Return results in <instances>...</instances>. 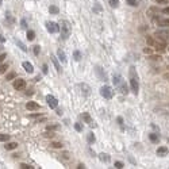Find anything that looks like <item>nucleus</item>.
<instances>
[{
    "label": "nucleus",
    "instance_id": "1",
    "mask_svg": "<svg viewBox=\"0 0 169 169\" xmlns=\"http://www.w3.org/2000/svg\"><path fill=\"white\" fill-rule=\"evenodd\" d=\"M128 77H130L131 92L134 95H138V91H140V82H138V74H137V70H135L134 66H130V69H128Z\"/></svg>",
    "mask_w": 169,
    "mask_h": 169
},
{
    "label": "nucleus",
    "instance_id": "2",
    "mask_svg": "<svg viewBox=\"0 0 169 169\" xmlns=\"http://www.w3.org/2000/svg\"><path fill=\"white\" fill-rule=\"evenodd\" d=\"M112 82L115 84V87L119 89V92H120L122 95H127L128 94V87L126 85V82L123 80V77H122L120 74H114V77H112Z\"/></svg>",
    "mask_w": 169,
    "mask_h": 169
},
{
    "label": "nucleus",
    "instance_id": "3",
    "mask_svg": "<svg viewBox=\"0 0 169 169\" xmlns=\"http://www.w3.org/2000/svg\"><path fill=\"white\" fill-rule=\"evenodd\" d=\"M60 31H61V38L64 39V41H66V39L70 37V34H72L70 23H69L68 20H62L61 23H60Z\"/></svg>",
    "mask_w": 169,
    "mask_h": 169
},
{
    "label": "nucleus",
    "instance_id": "4",
    "mask_svg": "<svg viewBox=\"0 0 169 169\" xmlns=\"http://www.w3.org/2000/svg\"><path fill=\"white\" fill-rule=\"evenodd\" d=\"M146 44L153 46L156 50H165V48H166V45H165L164 41H161V39L158 38H153V37H146Z\"/></svg>",
    "mask_w": 169,
    "mask_h": 169
},
{
    "label": "nucleus",
    "instance_id": "5",
    "mask_svg": "<svg viewBox=\"0 0 169 169\" xmlns=\"http://www.w3.org/2000/svg\"><path fill=\"white\" fill-rule=\"evenodd\" d=\"M100 95L103 96L104 99H111L112 96H114V91H112L111 87H108V85H104V87L100 88Z\"/></svg>",
    "mask_w": 169,
    "mask_h": 169
},
{
    "label": "nucleus",
    "instance_id": "6",
    "mask_svg": "<svg viewBox=\"0 0 169 169\" xmlns=\"http://www.w3.org/2000/svg\"><path fill=\"white\" fill-rule=\"evenodd\" d=\"M45 26H46V30H48L50 34H54V32H58L60 31V26L56 22H46Z\"/></svg>",
    "mask_w": 169,
    "mask_h": 169
},
{
    "label": "nucleus",
    "instance_id": "7",
    "mask_svg": "<svg viewBox=\"0 0 169 169\" xmlns=\"http://www.w3.org/2000/svg\"><path fill=\"white\" fill-rule=\"evenodd\" d=\"M154 37L165 42V41H166V38L169 37V31H166V30H158V31H156Z\"/></svg>",
    "mask_w": 169,
    "mask_h": 169
},
{
    "label": "nucleus",
    "instance_id": "8",
    "mask_svg": "<svg viewBox=\"0 0 169 169\" xmlns=\"http://www.w3.org/2000/svg\"><path fill=\"white\" fill-rule=\"evenodd\" d=\"M46 102H48V104H49V107H50V108H57L58 100L53 95H48V96H46Z\"/></svg>",
    "mask_w": 169,
    "mask_h": 169
},
{
    "label": "nucleus",
    "instance_id": "9",
    "mask_svg": "<svg viewBox=\"0 0 169 169\" xmlns=\"http://www.w3.org/2000/svg\"><path fill=\"white\" fill-rule=\"evenodd\" d=\"M14 88L18 89V91H23L26 88V81L23 78H15L14 81Z\"/></svg>",
    "mask_w": 169,
    "mask_h": 169
},
{
    "label": "nucleus",
    "instance_id": "10",
    "mask_svg": "<svg viewBox=\"0 0 169 169\" xmlns=\"http://www.w3.org/2000/svg\"><path fill=\"white\" fill-rule=\"evenodd\" d=\"M95 72L96 74H98V77L100 78L102 81H107V74H106V72H103V69H102V66H96L95 68Z\"/></svg>",
    "mask_w": 169,
    "mask_h": 169
},
{
    "label": "nucleus",
    "instance_id": "11",
    "mask_svg": "<svg viewBox=\"0 0 169 169\" xmlns=\"http://www.w3.org/2000/svg\"><path fill=\"white\" fill-rule=\"evenodd\" d=\"M81 116H82V119H84V122H85V123H88L89 126H91V127H95V122L94 120H92V118H91V115H89L88 114V112H82V115H81Z\"/></svg>",
    "mask_w": 169,
    "mask_h": 169
},
{
    "label": "nucleus",
    "instance_id": "12",
    "mask_svg": "<svg viewBox=\"0 0 169 169\" xmlns=\"http://www.w3.org/2000/svg\"><path fill=\"white\" fill-rule=\"evenodd\" d=\"M26 108H27L28 111H38L41 107H39V104L35 103V102H27V103H26Z\"/></svg>",
    "mask_w": 169,
    "mask_h": 169
},
{
    "label": "nucleus",
    "instance_id": "13",
    "mask_svg": "<svg viewBox=\"0 0 169 169\" xmlns=\"http://www.w3.org/2000/svg\"><path fill=\"white\" fill-rule=\"evenodd\" d=\"M78 87L81 88V92H82L85 96H88L89 94H91V87H89L88 84H85V82H81V84H78Z\"/></svg>",
    "mask_w": 169,
    "mask_h": 169
},
{
    "label": "nucleus",
    "instance_id": "14",
    "mask_svg": "<svg viewBox=\"0 0 169 169\" xmlns=\"http://www.w3.org/2000/svg\"><path fill=\"white\" fill-rule=\"evenodd\" d=\"M22 66H23V69H24L27 73H32V72H34V66H32V64H31V62H28V61H24L22 64Z\"/></svg>",
    "mask_w": 169,
    "mask_h": 169
},
{
    "label": "nucleus",
    "instance_id": "15",
    "mask_svg": "<svg viewBox=\"0 0 169 169\" xmlns=\"http://www.w3.org/2000/svg\"><path fill=\"white\" fill-rule=\"evenodd\" d=\"M168 154V148L166 146H160L157 149V156L158 157H165Z\"/></svg>",
    "mask_w": 169,
    "mask_h": 169
},
{
    "label": "nucleus",
    "instance_id": "16",
    "mask_svg": "<svg viewBox=\"0 0 169 169\" xmlns=\"http://www.w3.org/2000/svg\"><path fill=\"white\" fill-rule=\"evenodd\" d=\"M57 56H58V60L62 62V64H66V54H65L64 50L58 49V50H57Z\"/></svg>",
    "mask_w": 169,
    "mask_h": 169
},
{
    "label": "nucleus",
    "instance_id": "17",
    "mask_svg": "<svg viewBox=\"0 0 169 169\" xmlns=\"http://www.w3.org/2000/svg\"><path fill=\"white\" fill-rule=\"evenodd\" d=\"M157 20V23H158V26H162V27H169V18H166V19H156Z\"/></svg>",
    "mask_w": 169,
    "mask_h": 169
},
{
    "label": "nucleus",
    "instance_id": "18",
    "mask_svg": "<svg viewBox=\"0 0 169 169\" xmlns=\"http://www.w3.org/2000/svg\"><path fill=\"white\" fill-rule=\"evenodd\" d=\"M16 148H18V142H8L6 145V150H14Z\"/></svg>",
    "mask_w": 169,
    "mask_h": 169
},
{
    "label": "nucleus",
    "instance_id": "19",
    "mask_svg": "<svg viewBox=\"0 0 169 169\" xmlns=\"http://www.w3.org/2000/svg\"><path fill=\"white\" fill-rule=\"evenodd\" d=\"M52 61H53V64H54V66H56V70H57L58 72V73H60V72H61V66H60V62H58V60L57 58H56V57H53V56H52Z\"/></svg>",
    "mask_w": 169,
    "mask_h": 169
},
{
    "label": "nucleus",
    "instance_id": "20",
    "mask_svg": "<svg viewBox=\"0 0 169 169\" xmlns=\"http://www.w3.org/2000/svg\"><path fill=\"white\" fill-rule=\"evenodd\" d=\"M99 160L103 161V162H108L110 161V156H108L107 153H100L99 154Z\"/></svg>",
    "mask_w": 169,
    "mask_h": 169
},
{
    "label": "nucleus",
    "instance_id": "21",
    "mask_svg": "<svg viewBox=\"0 0 169 169\" xmlns=\"http://www.w3.org/2000/svg\"><path fill=\"white\" fill-rule=\"evenodd\" d=\"M49 12L53 14V15H57L60 12V8L57 7V6H50V7H49Z\"/></svg>",
    "mask_w": 169,
    "mask_h": 169
},
{
    "label": "nucleus",
    "instance_id": "22",
    "mask_svg": "<svg viewBox=\"0 0 169 169\" xmlns=\"http://www.w3.org/2000/svg\"><path fill=\"white\" fill-rule=\"evenodd\" d=\"M15 44H16V45H18V46H19V48H20V49H22V50H23V52H27V48H26V45H24V44H23V42L20 41V39H15Z\"/></svg>",
    "mask_w": 169,
    "mask_h": 169
},
{
    "label": "nucleus",
    "instance_id": "23",
    "mask_svg": "<svg viewBox=\"0 0 169 169\" xmlns=\"http://www.w3.org/2000/svg\"><path fill=\"white\" fill-rule=\"evenodd\" d=\"M149 140L156 144V142H158V140H160V138H158V134H154V132H152V134H149Z\"/></svg>",
    "mask_w": 169,
    "mask_h": 169
},
{
    "label": "nucleus",
    "instance_id": "24",
    "mask_svg": "<svg viewBox=\"0 0 169 169\" xmlns=\"http://www.w3.org/2000/svg\"><path fill=\"white\" fill-rule=\"evenodd\" d=\"M87 141L89 142V144H94V142L96 141V138H95V135H94V132H89V134L87 135Z\"/></svg>",
    "mask_w": 169,
    "mask_h": 169
},
{
    "label": "nucleus",
    "instance_id": "25",
    "mask_svg": "<svg viewBox=\"0 0 169 169\" xmlns=\"http://www.w3.org/2000/svg\"><path fill=\"white\" fill-rule=\"evenodd\" d=\"M34 38H35V32L32 31V30H28L27 31V39L28 41H34Z\"/></svg>",
    "mask_w": 169,
    "mask_h": 169
},
{
    "label": "nucleus",
    "instance_id": "26",
    "mask_svg": "<svg viewBox=\"0 0 169 169\" xmlns=\"http://www.w3.org/2000/svg\"><path fill=\"white\" fill-rule=\"evenodd\" d=\"M15 78H16V73L15 72H10V73L7 74V77H6V80L10 81V80H15Z\"/></svg>",
    "mask_w": 169,
    "mask_h": 169
},
{
    "label": "nucleus",
    "instance_id": "27",
    "mask_svg": "<svg viewBox=\"0 0 169 169\" xmlns=\"http://www.w3.org/2000/svg\"><path fill=\"white\" fill-rule=\"evenodd\" d=\"M58 128H60L58 124H49V126H46V130H49V131H54V130H58Z\"/></svg>",
    "mask_w": 169,
    "mask_h": 169
},
{
    "label": "nucleus",
    "instance_id": "28",
    "mask_svg": "<svg viewBox=\"0 0 169 169\" xmlns=\"http://www.w3.org/2000/svg\"><path fill=\"white\" fill-rule=\"evenodd\" d=\"M50 146L54 148V149H62V146H64V145H62L61 142H52Z\"/></svg>",
    "mask_w": 169,
    "mask_h": 169
},
{
    "label": "nucleus",
    "instance_id": "29",
    "mask_svg": "<svg viewBox=\"0 0 169 169\" xmlns=\"http://www.w3.org/2000/svg\"><path fill=\"white\" fill-rule=\"evenodd\" d=\"M10 135L8 134H0V142H8Z\"/></svg>",
    "mask_w": 169,
    "mask_h": 169
},
{
    "label": "nucleus",
    "instance_id": "30",
    "mask_svg": "<svg viewBox=\"0 0 169 169\" xmlns=\"http://www.w3.org/2000/svg\"><path fill=\"white\" fill-rule=\"evenodd\" d=\"M73 58L76 60V61H80V60H81V53L78 50H74L73 52Z\"/></svg>",
    "mask_w": 169,
    "mask_h": 169
},
{
    "label": "nucleus",
    "instance_id": "31",
    "mask_svg": "<svg viewBox=\"0 0 169 169\" xmlns=\"http://www.w3.org/2000/svg\"><path fill=\"white\" fill-rule=\"evenodd\" d=\"M7 69H8V64H0V74L4 73Z\"/></svg>",
    "mask_w": 169,
    "mask_h": 169
},
{
    "label": "nucleus",
    "instance_id": "32",
    "mask_svg": "<svg viewBox=\"0 0 169 169\" xmlns=\"http://www.w3.org/2000/svg\"><path fill=\"white\" fill-rule=\"evenodd\" d=\"M108 2H110V6L112 8H116L119 6V0H108Z\"/></svg>",
    "mask_w": 169,
    "mask_h": 169
},
{
    "label": "nucleus",
    "instance_id": "33",
    "mask_svg": "<svg viewBox=\"0 0 169 169\" xmlns=\"http://www.w3.org/2000/svg\"><path fill=\"white\" fill-rule=\"evenodd\" d=\"M32 52H34V54H35V56H38V54H39V52H41V48H39V45H35L34 48H32Z\"/></svg>",
    "mask_w": 169,
    "mask_h": 169
},
{
    "label": "nucleus",
    "instance_id": "34",
    "mask_svg": "<svg viewBox=\"0 0 169 169\" xmlns=\"http://www.w3.org/2000/svg\"><path fill=\"white\" fill-rule=\"evenodd\" d=\"M48 72H49V66H48V64H44L42 65V73L48 74Z\"/></svg>",
    "mask_w": 169,
    "mask_h": 169
},
{
    "label": "nucleus",
    "instance_id": "35",
    "mask_svg": "<svg viewBox=\"0 0 169 169\" xmlns=\"http://www.w3.org/2000/svg\"><path fill=\"white\" fill-rule=\"evenodd\" d=\"M124 165H123V162L122 161H115V168H118V169H122Z\"/></svg>",
    "mask_w": 169,
    "mask_h": 169
},
{
    "label": "nucleus",
    "instance_id": "36",
    "mask_svg": "<svg viewBox=\"0 0 169 169\" xmlns=\"http://www.w3.org/2000/svg\"><path fill=\"white\" fill-rule=\"evenodd\" d=\"M74 128H76V131H82V124L81 123H74Z\"/></svg>",
    "mask_w": 169,
    "mask_h": 169
},
{
    "label": "nucleus",
    "instance_id": "37",
    "mask_svg": "<svg viewBox=\"0 0 169 169\" xmlns=\"http://www.w3.org/2000/svg\"><path fill=\"white\" fill-rule=\"evenodd\" d=\"M127 4H128V6H131V7H135V6L138 4V3H137V0H127Z\"/></svg>",
    "mask_w": 169,
    "mask_h": 169
},
{
    "label": "nucleus",
    "instance_id": "38",
    "mask_svg": "<svg viewBox=\"0 0 169 169\" xmlns=\"http://www.w3.org/2000/svg\"><path fill=\"white\" fill-rule=\"evenodd\" d=\"M20 27L22 28H27V22H26V19H22L20 20Z\"/></svg>",
    "mask_w": 169,
    "mask_h": 169
},
{
    "label": "nucleus",
    "instance_id": "39",
    "mask_svg": "<svg viewBox=\"0 0 169 169\" xmlns=\"http://www.w3.org/2000/svg\"><path fill=\"white\" fill-rule=\"evenodd\" d=\"M39 116H41V114H31V115H28L30 119H38Z\"/></svg>",
    "mask_w": 169,
    "mask_h": 169
},
{
    "label": "nucleus",
    "instance_id": "40",
    "mask_svg": "<svg viewBox=\"0 0 169 169\" xmlns=\"http://www.w3.org/2000/svg\"><path fill=\"white\" fill-rule=\"evenodd\" d=\"M45 137H46V138H53V137H54V134H53V132H52V131H50V132H49V130H48V131H46V132H45Z\"/></svg>",
    "mask_w": 169,
    "mask_h": 169
},
{
    "label": "nucleus",
    "instance_id": "41",
    "mask_svg": "<svg viewBox=\"0 0 169 169\" xmlns=\"http://www.w3.org/2000/svg\"><path fill=\"white\" fill-rule=\"evenodd\" d=\"M6 57H7V53H2L0 54V62H3L6 60Z\"/></svg>",
    "mask_w": 169,
    "mask_h": 169
},
{
    "label": "nucleus",
    "instance_id": "42",
    "mask_svg": "<svg viewBox=\"0 0 169 169\" xmlns=\"http://www.w3.org/2000/svg\"><path fill=\"white\" fill-rule=\"evenodd\" d=\"M20 168L22 169H32V166H30L27 164H20Z\"/></svg>",
    "mask_w": 169,
    "mask_h": 169
},
{
    "label": "nucleus",
    "instance_id": "43",
    "mask_svg": "<svg viewBox=\"0 0 169 169\" xmlns=\"http://www.w3.org/2000/svg\"><path fill=\"white\" fill-rule=\"evenodd\" d=\"M144 53H145V54H152V49L145 48V49H144Z\"/></svg>",
    "mask_w": 169,
    "mask_h": 169
},
{
    "label": "nucleus",
    "instance_id": "44",
    "mask_svg": "<svg viewBox=\"0 0 169 169\" xmlns=\"http://www.w3.org/2000/svg\"><path fill=\"white\" fill-rule=\"evenodd\" d=\"M62 158H65V160H68V158H69V153H68V152H64V153H62Z\"/></svg>",
    "mask_w": 169,
    "mask_h": 169
},
{
    "label": "nucleus",
    "instance_id": "45",
    "mask_svg": "<svg viewBox=\"0 0 169 169\" xmlns=\"http://www.w3.org/2000/svg\"><path fill=\"white\" fill-rule=\"evenodd\" d=\"M150 60H158V61H160L161 57L160 56H150Z\"/></svg>",
    "mask_w": 169,
    "mask_h": 169
},
{
    "label": "nucleus",
    "instance_id": "46",
    "mask_svg": "<svg viewBox=\"0 0 169 169\" xmlns=\"http://www.w3.org/2000/svg\"><path fill=\"white\" fill-rule=\"evenodd\" d=\"M118 123L120 124V126H123V118H122V116H119V118H118Z\"/></svg>",
    "mask_w": 169,
    "mask_h": 169
},
{
    "label": "nucleus",
    "instance_id": "47",
    "mask_svg": "<svg viewBox=\"0 0 169 169\" xmlns=\"http://www.w3.org/2000/svg\"><path fill=\"white\" fill-rule=\"evenodd\" d=\"M162 12H164V14H168V15H169V7L164 8V10H162Z\"/></svg>",
    "mask_w": 169,
    "mask_h": 169
},
{
    "label": "nucleus",
    "instance_id": "48",
    "mask_svg": "<svg viewBox=\"0 0 169 169\" xmlns=\"http://www.w3.org/2000/svg\"><path fill=\"white\" fill-rule=\"evenodd\" d=\"M0 42H6V38L3 37V34L0 32Z\"/></svg>",
    "mask_w": 169,
    "mask_h": 169
},
{
    "label": "nucleus",
    "instance_id": "49",
    "mask_svg": "<svg viewBox=\"0 0 169 169\" xmlns=\"http://www.w3.org/2000/svg\"><path fill=\"white\" fill-rule=\"evenodd\" d=\"M85 166H84V164H78L77 165V169H84Z\"/></svg>",
    "mask_w": 169,
    "mask_h": 169
},
{
    "label": "nucleus",
    "instance_id": "50",
    "mask_svg": "<svg viewBox=\"0 0 169 169\" xmlns=\"http://www.w3.org/2000/svg\"><path fill=\"white\" fill-rule=\"evenodd\" d=\"M57 115H62V111L61 110H57Z\"/></svg>",
    "mask_w": 169,
    "mask_h": 169
},
{
    "label": "nucleus",
    "instance_id": "51",
    "mask_svg": "<svg viewBox=\"0 0 169 169\" xmlns=\"http://www.w3.org/2000/svg\"><path fill=\"white\" fill-rule=\"evenodd\" d=\"M164 77H165V78H169V73H165V74H164Z\"/></svg>",
    "mask_w": 169,
    "mask_h": 169
},
{
    "label": "nucleus",
    "instance_id": "52",
    "mask_svg": "<svg viewBox=\"0 0 169 169\" xmlns=\"http://www.w3.org/2000/svg\"><path fill=\"white\" fill-rule=\"evenodd\" d=\"M157 3H165V0H156Z\"/></svg>",
    "mask_w": 169,
    "mask_h": 169
},
{
    "label": "nucleus",
    "instance_id": "53",
    "mask_svg": "<svg viewBox=\"0 0 169 169\" xmlns=\"http://www.w3.org/2000/svg\"><path fill=\"white\" fill-rule=\"evenodd\" d=\"M0 7H2V0H0Z\"/></svg>",
    "mask_w": 169,
    "mask_h": 169
},
{
    "label": "nucleus",
    "instance_id": "54",
    "mask_svg": "<svg viewBox=\"0 0 169 169\" xmlns=\"http://www.w3.org/2000/svg\"><path fill=\"white\" fill-rule=\"evenodd\" d=\"M168 69H169V66H168Z\"/></svg>",
    "mask_w": 169,
    "mask_h": 169
}]
</instances>
